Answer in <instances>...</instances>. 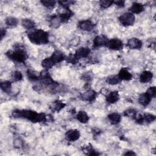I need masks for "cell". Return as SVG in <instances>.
I'll use <instances>...</instances> for the list:
<instances>
[{
	"label": "cell",
	"instance_id": "f546056e",
	"mask_svg": "<svg viewBox=\"0 0 156 156\" xmlns=\"http://www.w3.org/2000/svg\"><path fill=\"white\" fill-rule=\"evenodd\" d=\"M84 151L85 152H87V154L89 155H99L98 152H97L91 146H87L85 148H83V149Z\"/></svg>",
	"mask_w": 156,
	"mask_h": 156
},
{
	"label": "cell",
	"instance_id": "6da1fadb",
	"mask_svg": "<svg viewBox=\"0 0 156 156\" xmlns=\"http://www.w3.org/2000/svg\"><path fill=\"white\" fill-rule=\"evenodd\" d=\"M14 118H24L32 122H40L46 120L44 113H37L35 111L29 110H16L12 113Z\"/></svg>",
	"mask_w": 156,
	"mask_h": 156
},
{
	"label": "cell",
	"instance_id": "3957f363",
	"mask_svg": "<svg viewBox=\"0 0 156 156\" xmlns=\"http://www.w3.org/2000/svg\"><path fill=\"white\" fill-rule=\"evenodd\" d=\"M29 40L35 44H44L49 41L48 34L41 29H34L27 34Z\"/></svg>",
	"mask_w": 156,
	"mask_h": 156
},
{
	"label": "cell",
	"instance_id": "484cf974",
	"mask_svg": "<svg viewBox=\"0 0 156 156\" xmlns=\"http://www.w3.org/2000/svg\"><path fill=\"white\" fill-rule=\"evenodd\" d=\"M11 88H12V83L10 81L5 80L1 83V90L6 93H9L11 91Z\"/></svg>",
	"mask_w": 156,
	"mask_h": 156
},
{
	"label": "cell",
	"instance_id": "ffe728a7",
	"mask_svg": "<svg viewBox=\"0 0 156 156\" xmlns=\"http://www.w3.org/2000/svg\"><path fill=\"white\" fill-rule=\"evenodd\" d=\"M107 118L112 124H118L121 119V115L118 113H112L108 115Z\"/></svg>",
	"mask_w": 156,
	"mask_h": 156
},
{
	"label": "cell",
	"instance_id": "7402d4cb",
	"mask_svg": "<svg viewBox=\"0 0 156 156\" xmlns=\"http://www.w3.org/2000/svg\"><path fill=\"white\" fill-rule=\"evenodd\" d=\"M77 119L81 123H87L89 120V117L85 111H79L76 115Z\"/></svg>",
	"mask_w": 156,
	"mask_h": 156
},
{
	"label": "cell",
	"instance_id": "7c38bea8",
	"mask_svg": "<svg viewBox=\"0 0 156 156\" xmlns=\"http://www.w3.org/2000/svg\"><path fill=\"white\" fill-rule=\"evenodd\" d=\"M50 57L55 64L62 62L66 58L64 54L62 51L58 50L55 51Z\"/></svg>",
	"mask_w": 156,
	"mask_h": 156
},
{
	"label": "cell",
	"instance_id": "ab89813d",
	"mask_svg": "<svg viewBox=\"0 0 156 156\" xmlns=\"http://www.w3.org/2000/svg\"><path fill=\"white\" fill-rule=\"evenodd\" d=\"M5 35V30H4L3 29H2L1 30V39L3 38V37Z\"/></svg>",
	"mask_w": 156,
	"mask_h": 156
},
{
	"label": "cell",
	"instance_id": "9c48e42d",
	"mask_svg": "<svg viewBox=\"0 0 156 156\" xmlns=\"http://www.w3.org/2000/svg\"><path fill=\"white\" fill-rule=\"evenodd\" d=\"M108 41V39L107 37L104 35L96 36L93 40V46L95 48H98L107 45Z\"/></svg>",
	"mask_w": 156,
	"mask_h": 156
},
{
	"label": "cell",
	"instance_id": "83f0119b",
	"mask_svg": "<svg viewBox=\"0 0 156 156\" xmlns=\"http://www.w3.org/2000/svg\"><path fill=\"white\" fill-rule=\"evenodd\" d=\"M18 23V20L17 18L12 16L7 17L5 19V24L9 27H15Z\"/></svg>",
	"mask_w": 156,
	"mask_h": 156
},
{
	"label": "cell",
	"instance_id": "603a6c76",
	"mask_svg": "<svg viewBox=\"0 0 156 156\" xmlns=\"http://www.w3.org/2000/svg\"><path fill=\"white\" fill-rule=\"evenodd\" d=\"M21 24L24 27L25 29L27 30H32L35 27V22L30 20V19H27L25 18L22 20L21 21Z\"/></svg>",
	"mask_w": 156,
	"mask_h": 156
},
{
	"label": "cell",
	"instance_id": "5bb4252c",
	"mask_svg": "<svg viewBox=\"0 0 156 156\" xmlns=\"http://www.w3.org/2000/svg\"><path fill=\"white\" fill-rule=\"evenodd\" d=\"M151 97L146 92L141 94L138 97V102L143 106H147L151 102Z\"/></svg>",
	"mask_w": 156,
	"mask_h": 156
},
{
	"label": "cell",
	"instance_id": "5b68a950",
	"mask_svg": "<svg viewBox=\"0 0 156 156\" xmlns=\"http://www.w3.org/2000/svg\"><path fill=\"white\" fill-rule=\"evenodd\" d=\"M135 119L136 122L140 124H146L154 121L155 119V116L151 113H144L136 116Z\"/></svg>",
	"mask_w": 156,
	"mask_h": 156
},
{
	"label": "cell",
	"instance_id": "30bf717a",
	"mask_svg": "<svg viewBox=\"0 0 156 156\" xmlns=\"http://www.w3.org/2000/svg\"><path fill=\"white\" fill-rule=\"evenodd\" d=\"M96 96H97V93L94 90H90L82 94L80 98L84 101L92 102L96 99Z\"/></svg>",
	"mask_w": 156,
	"mask_h": 156
},
{
	"label": "cell",
	"instance_id": "52a82bcc",
	"mask_svg": "<svg viewBox=\"0 0 156 156\" xmlns=\"http://www.w3.org/2000/svg\"><path fill=\"white\" fill-rule=\"evenodd\" d=\"M95 24L90 20H82L78 23V27L83 30L90 31L93 29Z\"/></svg>",
	"mask_w": 156,
	"mask_h": 156
},
{
	"label": "cell",
	"instance_id": "277c9868",
	"mask_svg": "<svg viewBox=\"0 0 156 156\" xmlns=\"http://www.w3.org/2000/svg\"><path fill=\"white\" fill-rule=\"evenodd\" d=\"M119 21L122 25L125 26H129L134 24L135 17L131 12H127L121 15L119 17Z\"/></svg>",
	"mask_w": 156,
	"mask_h": 156
},
{
	"label": "cell",
	"instance_id": "cb8c5ba5",
	"mask_svg": "<svg viewBox=\"0 0 156 156\" xmlns=\"http://www.w3.org/2000/svg\"><path fill=\"white\" fill-rule=\"evenodd\" d=\"M106 82L107 83L110 85H116L121 82V80L119 77L118 75H112L108 76L106 79Z\"/></svg>",
	"mask_w": 156,
	"mask_h": 156
},
{
	"label": "cell",
	"instance_id": "8992f818",
	"mask_svg": "<svg viewBox=\"0 0 156 156\" xmlns=\"http://www.w3.org/2000/svg\"><path fill=\"white\" fill-rule=\"evenodd\" d=\"M106 46L110 49L117 51L122 49L123 43L118 38H112L111 40H108Z\"/></svg>",
	"mask_w": 156,
	"mask_h": 156
},
{
	"label": "cell",
	"instance_id": "74e56055",
	"mask_svg": "<svg viewBox=\"0 0 156 156\" xmlns=\"http://www.w3.org/2000/svg\"><path fill=\"white\" fill-rule=\"evenodd\" d=\"M113 4L116 5L117 6L119 7H122L125 5V1H113Z\"/></svg>",
	"mask_w": 156,
	"mask_h": 156
},
{
	"label": "cell",
	"instance_id": "d6a6232c",
	"mask_svg": "<svg viewBox=\"0 0 156 156\" xmlns=\"http://www.w3.org/2000/svg\"><path fill=\"white\" fill-rule=\"evenodd\" d=\"M65 59L68 63H70L71 64H76L78 62V60H79L74 54V55L70 54L67 57H66Z\"/></svg>",
	"mask_w": 156,
	"mask_h": 156
},
{
	"label": "cell",
	"instance_id": "e575fe53",
	"mask_svg": "<svg viewBox=\"0 0 156 156\" xmlns=\"http://www.w3.org/2000/svg\"><path fill=\"white\" fill-rule=\"evenodd\" d=\"M74 1H58V3L63 7L64 9H68L69 6L70 5H72L74 3Z\"/></svg>",
	"mask_w": 156,
	"mask_h": 156
},
{
	"label": "cell",
	"instance_id": "4fadbf2b",
	"mask_svg": "<svg viewBox=\"0 0 156 156\" xmlns=\"http://www.w3.org/2000/svg\"><path fill=\"white\" fill-rule=\"evenodd\" d=\"M90 52H91V50L90 48H85V47H81L78 49H77L74 55L76 56V57L78 59L82 58H85L89 55Z\"/></svg>",
	"mask_w": 156,
	"mask_h": 156
},
{
	"label": "cell",
	"instance_id": "2e32d148",
	"mask_svg": "<svg viewBox=\"0 0 156 156\" xmlns=\"http://www.w3.org/2000/svg\"><path fill=\"white\" fill-rule=\"evenodd\" d=\"M118 75L121 80H130L132 79V74L124 68L120 69Z\"/></svg>",
	"mask_w": 156,
	"mask_h": 156
},
{
	"label": "cell",
	"instance_id": "e0dca14e",
	"mask_svg": "<svg viewBox=\"0 0 156 156\" xmlns=\"http://www.w3.org/2000/svg\"><path fill=\"white\" fill-rule=\"evenodd\" d=\"M144 5L139 2H133L130 7L129 8V10L132 13L138 14L142 12L144 10Z\"/></svg>",
	"mask_w": 156,
	"mask_h": 156
},
{
	"label": "cell",
	"instance_id": "d590c367",
	"mask_svg": "<svg viewBox=\"0 0 156 156\" xmlns=\"http://www.w3.org/2000/svg\"><path fill=\"white\" fill-rule=\"evenodd\" d=\"M146 93L151 97V98H155L156 94V89L155 87H149L147 90L146 91Z\"/></svg>",
	"mask_w": 156,
	"mask_h": 156
},
{
	"label": "cell",
	"instance_id": "8d00e7d4",
	"mask_svg": "<svg viewBox=\"0 0 156 156\" xmlns=\"http://www.w3.org/2000/svg\"><path fill=\"white\" fill-rule=\"evenodd\" d=\"M13 145H14V147L16 148H20L23 145V141L20 138H16L13 141Z\"/></svg>",
	"mask_w": 156,
	"mask_h": 156
},
{
	"label": "cell",
	"instance_id": "ba28073f",
	"mask_svg": "<svg viewBox=\"0 0 156 156\" xmlns=\"http://www.w3.org/2000/svg\"><path fill=\"white\" fill-rule=\"evenodd\" d=\"M80 136L79 130L76 129H71L67 131L65 133V138L68 141H75L77 140Z\"/></svg>",
	"mask_w": 156,
	"mask_h": 156
},
{
	"label": "cell",
	"instance_id": "f1b7e54d",
	"mask_svg": "<svg viewBox=\"0 0 156 156\" xmlns=\"http://www.w3.org/2000/svg\"><path fill=\"white\" fill-rule=\"evenodd\" d=\"M124 115L127 117L135 119L137 116V112L133 108H129L124 111Z\"/></svg>",
	"mask_w": 156,
	"mask_h": 156
},
{
	"label": "cell",
	"instance_id": "4dcf8cb0",
	"mask_svg": "<svg viewBox=\"0 0 156 156\" xmlns=\"http://www.w3.org/2000/svg\"><path fill=\"white\" fill-rule=\"evenodd\" d=\"M12 77V79L13 80V81L17 82V81H20L22 79L23 75L20 71H15L13 73Z\"/></svg>",
	"mask_w": 156,
	"mask_h": 156
},
{
	"label": "cell",
	"instance_id": "1f68e13d",
	"mask_svg": "<svg viewBox=\"0 0 156 156\" xmlns=\"http://www.w3.org/2000/svg\"><path fill=\"white\" fill-rule=\"evenodd\" d=\"M41 2L44 6L48 8H51L54 7L56 3L55 1H52V0H43V1H41Z\"/></svg>",
	"mask_w": 156,
	"mask_h": 156
},
{
	"label": "cell",
	"instance_id": "d6986e66",
	"mask_svg": "<svg viewBox=\"0 0 156 156\" xmlns=\"http://www.w3.org/2000/svg\"><path fill=\"white\" fill-rule=\"evenodd\" d=\"M65 106V104L60 100L55 101L51 105V109L54 112H59Z\"/></svg>",
	"mask_w": 156,
	"mask_h": 156
},
{
	"label": "cell",
	"instance_id": "f35d334b",
	"mask_svg": "<svg viewBox=\"0 0 156 156\" xmlns=\"http://www.w3.org/2000/svg\"><path fill=\"white\" fill-rule=\"evenodd\" d=\"M135 155V153L133 152V151H127V152L124 154V155Z\"/></svg>",
	"mask_w": 156,
	"mask_h": 156
},
{
	"label": "cell",
	"instance_id": "ac0fdd59",
	"mask_svg": "<svg viewBox=\"0 0 156 156\" xmlns=\"http://www.w3.org/2000/svg\"><path fill=\"white\" fill-rule=\"evenodd\" d=\"M153 74L149 71H143L140 76V81L141 83H147L152 80Z\"/></svg>",
	"mask_w": 156,
	"mask_h": 156
},
{
	"label": "cell",
	"instance_id": "44dd1931",
	"mask_svg": "<svg viewBox=\"0 0 156 156\" xmlns=\"http://www.w3.org/2000/svg\"><path fill=\"white\" fill-rule=\"evenodd\" d=\"M72 15H73L72 12L69 9H66L65 12L58 14V16L60 20L61 23H64L68 21L71 17Z\"/></svg>",
	"mask_w": 156,
	"mask_h": 156
},
{
	"label": "cell",
	"instance_id": "4316f807",
	"mask_svg": "<svg viewBox=\"0 0 156 156\" xmlns=\"http://www.w3.org/2000/svg\"><path fill=\"white\" fill-rule=\"evenodd\" d=\"M27 75L29 78V79L31 80H39L40 77V74L35 71L31 70V69H28L27 71Z\"/></svg>",
	"mask_w": 156,
	"mask_h": 156
},
{
	"label": "cell",
	"instance_id": "9a60e30c",
	"mask_svg": "<svg viewBox=\"0 0 156 156\" xmlns=\"http://www.w3.org/2000/svg\"><path fill=\"white\" fill-rule=\"evenodd\" d=\"M119 99V95L118 91H114L110 92L106 96V101L108 104H114Z\"/></svg>",
	"mask_w": 156,
	"mask_h": 156
},
{
	"label": "cell",
	"instance_id": "d4e9b609",
	"mask_svg": "<svg viewBox=\"0 0 156 156\" xmlns=\"http://www.w3.org/2000/svg\"><path fill=\"white\" fill-rule=\"evenodd\" d=\"M54 65H55V63H54V62L52 61V60L51 59V58L50 57L44 58V59L42 61V62H41V65H42V66H43L44 68L46 69L51 68Z\"/></svg>",
	"mask_w": 156,
	"mask_h": 156
},
{
	"label": "cell",
	"instance_id": "7a4b0ae2",
	"mask_svg": "<svg viewBox=\"0 0 156 156\" xmlns=\"http://www.w3.org/2000/svg\"><path fill=\"white\" fill-rule=\"evenodd\" d=\"M5 54L10 59L19 63L24 62L28 57L25 48L20 43L15 44L14 50L9 51Z\"/></svg>",
	"mask_w": 156,
	"mask_h": 156
},
{
	"label": "cell",
	"instance_id": "836d02e7",
	"mask_svg": "<svg viewBox=\"0 0 156 156\" xmlns=\"http://www.w3.org/2000/svg\"><path fill=\"white\" fill-rule=\"evenodd\" d=\"M113 4V1H107V0H102L99 1L100 5L104 9L109 7L110 5H112Z\"/></svg>",
	"mask_w": 156,
	"mask_h": 156
},
{
	"label": "cell",
	"instance_id": "8fae6325",
	"mask_svg": "<svg viewBox=\"0 0 156 156\" xmlns=\"http://www.w3.org/2000/svg\"><path fill=\"white\" fill-rule=\"evenodd\" d=\"M142 41L137 38H130L127 43V46L132 49H139L142 46Z\"/></svg>",
	"mask_w": 156,
	"mask_h": 156
}]
</instances>
